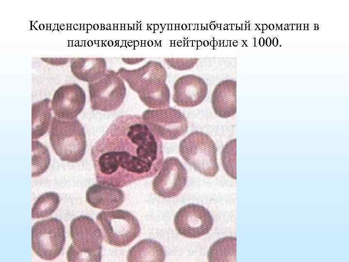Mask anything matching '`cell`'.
Segmentation results:
<instances>
[{
  "label": "cell",
  "mask_w": 349,
  "mask_h": 262,
  "mask_svg": "<svg viewBox=\"0 0 349 262\" xmlns=\"http://www.w3.org/2000/svg\"><path fill=\"white\" fill-rule=\"evenodd\" d=\"M237 82L231 79L222 80L215 87L211 102L215 114L222 118L234 115L237 112Z\"/></svg>",
  "instance_id": "obj_14"
},
{
  "label": "cell",
  "mask_w": 349,
  "mask_h": 262,
  "mask_svg": "<svg viewBox=\"0 0 349 262\" xmlns=\"http://www.w3.org/2000/svg\"><path fill=\"white\" fill-rule=\"evenodd\" d=\"M272 44L274 47H276L278 44V40L277 38L274 37L272 40Z\"/></svg>",
  "instance_id": "obj_27"
},
{
  "label": "cell",
  "mask_w": 349,
  "mask_h": 262,
  "mask_svg": "<svg viewBox=\"0 0 349 262\" xmlns=\"http://www.w3.org/2000/svg\"><path fill=\"white\" fill-rule=\"evenodd\" d=\"M284 30H288V27H285L284 28Z\"/></svg>",
  "instance_id": "obj_38"
},
{
  "label": "cell",
  "mask_w": 349,
  "mask_h": 262,
  "mask_svg": "<svg viewBox=\"0 0 349 262\" xmlns=\"http://www.w3.org/2000/svg\"><path fill=\"white\" fill-rule=\"evenodd\" d=\"M292 24H290L289 25V26H288V30H292Z\"/></svg>",
  "instance_id": "obj_33"
},
{
  "label": "cell",
  "mask_w": 349,
  "mask_h": 262,
  "mask_svg": "<svg viewBox=\"0 0 349 262\" xmlns=\"http://www.w3.org/2000/svg\"><path fill=\"white\" fill-rule=\"evenodd\" d=\"M91 108L94 111L111 112L119 108L126 96L123 80L116 72L107 70L98 80L88 83Z\"/></svg>",
  "instance_id": "obj_7"
},
{
  "label": "cell",
  "mask_w": 349,
  "mask_h": 262,
  "mask_svg": "<svg viewBox=\"0 0 349 262\" xmlns=\"http://www.w3.org/2000/svg\"><path fill=\"white\" fill-rule=\"evenodd\" d=\"M165 257L164 248L159 242L152 239H143L129 250L127 261L129 262H162Z\"/></svg>",
  "instance_id": "obj_18"
},
{
  "label": "cell",
  "mask_w": 349,
  "mask_h": 262,
  "mask_svg": "<svg viewBox=\"0 0 349 262\" xmlns=\"http://www.w3.org/2000/svg\"><path fill=\"white\" fill-rule=\"evenodd\" d=\"M236 139L228 142L223 147L222 153V166L231 178L236 179Z\"/></svg>",
  "instance_id": "obj_23"
},
{
  "label": "cell",
  "mask_w": 349,
  "mask_h": 262,
  "mask_svg": "<svg viewBox=\"0 0 349 262\" xmlns=\"http://www.w3.org/2000/svg\"><path fill=\"white\" fill-rule=\"evenodd\" d=\"M262 26H263V25H259L258 26V28H260V29H262Z\"/></svg>",
  "instance_id": "obj_34"
},
{
  "label": "cell",
  "mask_w": 349,
  "mask_h": 262,
  "mask_svg": "<svg viewBox=\"0 0 349 262\" xmlns=\"http://www.w3.org/2000/svg\"><path fill=\"white\" fill-rule=\"evenodd\" d=\"M269 28L270 30H273V29H274V25L272 24H270L269 26Z\"/></svg>",
  "instance_id": "obj_29"
},
{
  "label": "cell",
  "mask_w": 349,
  "mask_h": 262,
  "mask_svg": "<svg viewBox=\"0 0 349 262\" xmlns=\"http://www.w3.org/2000/svg\"><path fill=\"white\" fill-rule=\"evenodd\" d=\"M304 27H308V24H304Z\"/></svg>",
  "instance_id": "obj_35"
},
{
  "label": "cell",
  "mask_w": 349,
  "mask_h": 262,
  "mask_svg": "<svg viewBox=\"0 0 349 262\" xmlns=\"http://www.w3.org/2000/svg\"><path fill=\"white\" fill-rule=\"evenodd\" d=\"M145 59L143 58H122V60L127 64H135L141 62Z\"/></svg>",
  "instance_id": "obj_25"
},
{
  "label": "cell",
  "mask_w": 349,
  "mask_h": 262,
  "mask_svg": "<svg viewBox=\"0 0 349 262\" xmlns=\"http://www.w3.org/2000/svg\"><path fill=\"white\" fill-rule=\"evenodd\" d=\"M265 40H264V38L261 37L259 41V44L260 46L261 47L263 46L265 44Z\"/></svg>",
  "instance_id": "obj_28"
},
{
  "label": "cell",
  "mask_w": 349,
  "mask_h": 262,
  "mask_svg": "<svg viewBox=\"0 0 349 262\" xmlns=\"http://www.w3.org/2000/svg\"><path fill=\"white\" fill-rule=\"evenodd\" d=\"M304 30H308V27H304Z\"/></svg>",
  "instance_id": "obj_37"
},
{
  "label": "cell",
  "mask_w": 349,
  "mask_h": 262,
  "mask_svg": "<svg viewBox=\"0 0 349 262\" xmlns=\"http://www.w3.org/2000/svg\"><path fill=\"white\" fill-rule=\"evenodd\" d=\"M98 183L122 188L154 176L163 162L162 141L137 115L117 117L91 151Z\"/></svg>",
  "instance_id": "obj_1"
},
{
  "label": "cell",
  "mask_w": 349,
  "mask_h": 262,
  "mask_svg": "<svg viewBox=\"0 0 349 262\" xmlns=\"http://www.w3.org/2000/svg\"><path fill=\"white\" fill-rule=\"evenodd\" d=\"M51 102L48 98L32 104V140L40 138L48 131L51 119Z\"/></svg>",
  "instance_id": "obj_19"
},
{
  "label": "cell",
  "mask_w": 349,
  "mask_h": 262,
  "mask_svg": "<svg viewBox=\"0 0 349 262\" xmlns=\"http://www.w3.org/2000/svg\"><path fill=\"white\" fill-rule=\"evenodd\" d=\"M187 171L180 161L175 157L166 159L157 175L152 181V188L156 194L163 198L177 196L186 185Z\"/></svg>",
  "instance_id": "obj_10"
},
{
  "label": "cell",
  "mask_w": 349,
  "mask_h": 262,
  "mask_svg": "<svg viewBox=\"0 0 349 262\" xmlns=\"http://www.w3.org/2000/svg\"><path fill=\"white\" fill-rule=\"evenodd\" d=\"M49 134L51 147L62 161L77 163L82 159L87 143L84 128L78 119L53 116Z\"/></svg>",
  "instance_id": "obj_3"
},
{
  "label": "cell",
  "mask_w": 349,
  "mask_h": 262,
  "mask_svg": "<svg viewBox=\"0 0 349 262\" xmlns=\"http://www.w3.org/2000/svg\"><path fill=\"white\" fill-rule=\"evenodd\" d=\"M236 239L225 237L216 241L210 247L207 258L210 262L233 261L236 259Z\"/></svg>",
  "instance_id": "obj_20"
},
{
  "label": "cell",
  "mask_w": 349,
  "mask_h": 262,
  "mask_svg": "<svg viewBox=\"0 0 349 262\" xmlns=\"http://www.w3.org/2000/svg\"><path fill=\"white\" fill-rule=\"evenodd\" d=\"M245 25H243V28H242L243 29H245Z\"/></svg>",
  "instance_id": "obj_40"
},
{
  "label": "cell",
  "mask_w": 349,
  "mask_h": 262,
  "mask_svg": "<svg viewBox=\"0 0 349 262\" xmlns=\"http://www.w3.org/2000/svg\"><path fill=\"white\" fill-rule=\"evenodd\" d=\"M297 29V24H292V30H296Z\"/></svg>",
  "instance_id": "obj_30"
},
{
  "label": "cell",
  "mask_w": 349,
  "mask_h": 262,
  "mask_svg": "<svg viewBox=\"0 0 349 262\" xmlns=\"http://www.w3.org/2000/svg\"><path fill=\"white\" fill-rule=\"evenodd\" d=\"M143 122L155 135L165 140H175L188 129L185 115L172 107L146 110L142 115Z\"/></svg>",
  "instance_id": "obj_8"
},
{
  "label": "cell",
  "mask_w": 349,
  "mask_h": 262,
  "mask_svg": "<svg viewBox=\"0 0 349 262\" xmlns=\"http://www.w3.org/2000/svg\"><path fill=\"white\" fill-rule=\"evenodd\" d=\"M135 92L149 108L160 109L170 105V89L166 81H153L139 88Z\"/></svg>",
  "instance_id": "obj_17"
},
{
  "label": "cell",
  "mask_w": 349,
  "mask_h": 262,
  "mask_svg": "<svg viewBox=\"0 0 349 262\" xmlns=\"http://www.w3.org/2000/svg\"><path fill=\"white\" fill-rule=\"evenodd\" d=\"M86 95L77 83L59 87L54 92L51 108L56 117L62 119H75L83 110Z\"/></svg>",
  "instance_id": "obj_11"
},
{
  "label": "cell",
  "mask_w": 349,
  "mask_h": 262,
  "mask_svg": "<svg viewBox=\"0 0 349 262\" xmlns=\"http://www.w3.org/2000/svg\"><path fill=\"white\" fill-rule=\"evenodd\" d=\"M70 230L72 243L66 254L68 261L100 262L103 235L95 222L88 216H78L71 221Z\"/></svg>",
  "instance_id": "obj_2"
},
{
  "label": "cell",
  "mask_w": 349,
  "mask_h": 262,
  "mask_svg": "<svg viewBox=\"0 0 349 262\" xmlns=\"http://www.w3.org/2000/svg\"><path fill=\"white\" fill-rule=\"evenodd\" d=\"M105 241L117 247L126 246L140 234L141 227L137 218L123 210L103 211L96 216Z\"/></svg>",
  "instance_id": "obj_5"
},
{
  "label": "cell",
  "mask_w": 349,
  "mask_h": 262,
  "mask_svg": "<svg viewBox=\"0 0 349 262\" xmlns=\"http://www.w3.org/2000/svg\"><path fill=\"white\" fill-rule=\"evenodd\" d=\"M266 44L267 46L270 47L271 44V39L270 37H268L266 40Z\"/></svg>",
  "instance_id": "obj_26"
},
{
  "label": "cell",
  "mask_w": 349,
  "mask_h": 262,
  "mask_svg": "<svg viewBox=\"0 0 349 262\" xmlns=\"http://www.w3.org/2000/svg\"><path fill=\"white\" fill-rule=\"evenodd\" d=\"M60 203V196L54 192H48L40 196L32 209V219L45 218L51 215Z\"/></svg>",
  "instance_id": "obj_21"
},
{
  "label": "cell",
  "mask_w": 349,
  "mask_h": 262,
  "mask_svg": "<svg viewBox=\"0 0 349 262\" xmlns=\"http://www.w3.org/2000/svg\"><path fill=\"white\" fill-rule=\"evenodd\" d=\"M300 28L301 30H304V24H301Z\"/></svg>",
  "instance_id": "obj_32"
},
{
  "label": "cell",
  "mask_w": 349,
  "mask_h": 262,
  "mask_svg": "<svg viewBox=\"0 0 349 262\" xmlns=\"http://www.w3.org/2000/svg\"><path fill=\"white\" fill-rule=\"evenodd\" d=\"M318 29V27H315V30H317Z\"/></svg>",
  "instance_id": "obj_39"
},
{
  "label": "cell",
  "mask_w": 349,
  "mask_h": 262,
  "mask_svg": "<svg viewBox=\"0 0 349 262\" xmlns=\"http://www.w3.org/2000/svg\"><path fill=\"white\" fill-rule=\"evenodd\" d=\"M179 150L182 158L200 174L213 177L218 172L217 149L207 134L199 131L192 132L180 141Z\"/></svg>",
  "instance_id": "obj_4"
},
{
  "label": "cell",
  "mask_w": 349,
  "mask_h": 262,
  "mask_svg": "<svg viewBox=\"0 0 349 262\" xmlns=\"http://www.w3.org/2000/svg\"><path fill=\"white\" fill-rule=\"evenodd\" d=\"M65 243V227L60 219L52 217L36 222L32 226V247L41 259H55L62 252Z\"/></svg>",
  "instance_id": "obj_6"
},
{
  "label": "cell",
  "mask_w": 349,
  "mask_h": 262,
  "mask_svg": "<svg viewBox=\"0 0 349 262\" xmlns=\"http://www.w3.org/2000/svg\"><path fill=\"white\" fill-rule=\"evenodd\" d=\"M176 230L181 235L197 238L207 234L213 225V218L205 207L189 204L181 207L174 217Z\"/></svg>",
  "instance_id": "obj_9"
},
{
  "label": "cell",
  "mask_w": 349,
  "mask_h": 262,
  "mask_svg": "<svg viewBox=\"0 0 349 262\" xmlns=\"http://www.w3.org/2000/svg\"><path fill=\"white\" fill-rule=\"evenodd\" d=\"M86 200L94 208L111 210L118 208L123 203L125 194L118 187L98 183L88 188Z\"/></svg>",
  "instance_id": "obj_15"
},
{
  "label": "cell",
  "mask_w": 349,
  "mask_h": 262,
  "mask_svg": "<svg viewBox=\"0 0 349 262\" xmlns=\"http://www.w3.org/2000/svg\"><path fill=\"white\" fill-rule=\"evenodd\" d=\"M32 177H37L48 169L50 154L48 148L37 140H32Z\"/></svg>",
  "instance_id": "obj_22"
},
{
  "label": "cell",
  "mask_w": 349,
  "mask_h": 262,
  "mask_svg": "<svg viewBox=\"0 0 349 262\" xmlns=\"http://www.w3.org/2000/svg\"><path fill=\"white\" fill-rule=\"evenodd\" d=\"M315 27H318V25L317 24H314Z\"/></svg>",
  "instance_id": "obj_36"
},
{
  "label": "cell",
  "mask_w": 349,
  "mask_h": 262,
  "mask_svg": "<svg viewBox=\"0 0 349 262\" xmlns=\"http://www.w3.org/2000/svg\"><path fill=\"white\" fill-rule=\"evenodd\" d=\"M70 68L78 79L88 82H95L107 71V62L102 57H79L71 59Z\"/></svg>",
  "instance_id": "obj_16"
},
{
  "label": "cell",
  "mask_w": 349,
  "mask_h": 262,
  "mask_svg": "<svg viewBox=\"0 0 349 262\" xmlns=\"http://www.w3.org/2000/svg\"><path fill=\"white\" fill-rule=\"evenodd\" d=\"M207 91L206 82L200 77L193 74L183 75L174 84L173 100L180 107H195L204 100Z\"/></svg>",
  "instance_id": "obj_12"
},
{
  "label": "cell",
  "mask_w": 349,
  "mask_h": 262,
  "mask_svg": "<svg viewBox=\"0 0 349 262\" xmlns=\"http://www.w3.org/2000/svg\"><path fill=\"white\" fill-rule=\"evenodd\" d=\"M117 73L135 92L153 81H166L167 77L165 67L160 62L155 61H149L142 66L132 70L121 67Z\"/></svg>",
  "instance_id": "obj_13"
},
{
  "label": "cell",
  "mask_w": 349,
  "mask_h": 262,
  "mask_svg": "<svg viewBox=\"0 0 349 262\" xmlns=\"http://www.w3.org/2000/svg\"><path fill=\"white\" fill-rule=\"evenodd\" d=\"M267 28H268V26L267 25V24H263V26H262V29H263V30H266L267 29Z\"/></svg>",
  "instance_id": "obj_31"
},
{
  "label": "cell",
  "mask_w": 349,
  "mask_h": 262,
  "mask_svg": "<svg viewBox=\"0 0 349 262\" xmlns=\"http://www.w3.org/2000/svg\"><path fill=\"white\" fill-rule=\"evenodd\" d=\"M165 62L171 67L177 70H187L192 68L198 63V58H165Z\"/></svg>",
  "instance_id": "obj_24"
}]
</instances>
